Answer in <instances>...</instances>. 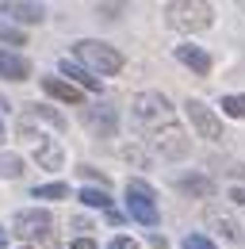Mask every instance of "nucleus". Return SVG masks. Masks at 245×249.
Wrapping results in <instances>:
<instances>
[{"instance_id": "b1692460", "label": "nucleus", "mask_w": 245, "mask_h": 249, "mask_svg": "<svg viewBox=\"0 0 245 249\" xmlns=\"http://www.w3.org/2000/svg\"><path fill=\"white\" fill-rule=\"evenodd\" d=\"M0 38L12 46H23V31H16V27H0Z\"/></svg>"}, {"instance_id": "f8f14e48", "label": "nucleus", "mask_w": 245, "mask_h": 249, "mask_svg": "<svg viewBox=\"0 0 245 249\" xmlns=\"http://www.w3.org/2000/svg\"><path fill=\"white\" fill-rule=\"evenodd\" d=\"M4 12H12V19L19 23H42L46 19V8L42 4H0Z\"/></svg>"}, {"instance_id": "ddd939ff", "label": "nucleus", "mask_w": 245, "mask_h": 249, "mask_svg": "<svg viewBox=\"0 0 245 249\" xmlns=\"http://www.w3.org/2000/svg\"><path fill=\"white\" fill-rule=\"evenodd\" d=\"M126 207H130V218H138L142 226H157L161 222V215H157V207H153V199H126Z\"/></svg>"}, {"instance_id": "f03ea898", "label": "nucleus", "mask_w": 245, "mask_h": 249, "mask_svg": "<svg viewBox=\"0 0 245 249\" xmlns=\"http://www.w3.org/2000/svg\"><path fill=\"white\" fill-rule=\"evenodd\" d=\"M134 123L146 126L150 134H153V130H161V126H169V123H176V119H173V104H169L161 92L134 96Z\"/></svg>"}, {"instance_id": "9d476101", "label": "nucleus", "mask_w": 245, "mask_h": 249, "mask_svg": "<svg viewBox=\"0 0 245 249\" xmlns=\"http://www.w3.org/2000/svg\"><path fill=\"white\" fill-rule=\"evenodd\" d=\"M35 161L42 165V169H61V161H65V154H61V146H54V142H46V138H35Z\"/></svg>"}, {"instance_id": "f257e3e1", "label": "nucleus", "mask_w": 245, "mask_h": 249, "mask_svg": "<svg viewBox=\"0 0 245 249\" xmlns=\"http://www.w3.org/2000/svg\"><path fill=\"white\" fill-rule=\"evenodd\" d=\"M77 58H81V65L88 69L92 77H96V73H100V77H111V73L122 69V54L115 46L100 42V38H81V42H77Z\"/></svg>"}, {"instance_id": "39448f33", "label": "nucleus", "mask_w": 245, "mask_h": 249, "mask_svg": "<svg viewBox=\"0 0 245 249\" xmlns=\"http://www.w3.org/2000/svg\"><path fill=\"white\" fill-rule=\"evenodd\" d=\"M184 111H188L192 126H195L203 138H211V142H218V138H222V123H218V115H214L203 100H188V104H184Z\"/></svg>"}, {"instance_id": "9b49d317", "label": "nucleus", "mask_w": 245, "mask_h": 249, "mask_svg": "<svg viewBox=\"0 0 245 249\" xmlns=\"http://www.w3.org/2000/svg\"><path fill=\"white\" fill-rule=\"evenodd\" d=\"M61 77H69V81H77V85H85V89H92V92H100V77H92L88 69L81 62H73V58H65V62L58 65Z\"/></svg>"}, {"instance_id": "cd10ccee", "label": "nucleus", "mask_w": 245, "mask_h": 249, "mask_svg": "<svg viewBox=\"0 0 245 249\" xmlns=\"http://www.w3.org/2000/svg\"><path fill=\"white\" fill-rule=\"evenodd\" d=\"M230 199H234V203H242V207H245V188H234V192H230Z\"/></svg>"}, {"instance_id": "aec40b11", "label": "nucleus", "mask_w": 245, "mask_h": 249, "mask_svg": "<svg viewBox=\"0 0 245 249\" xmlns=\"http://www.w3.org/2000/svg\"><path fill=\"white\" fill-rule=\"evenodd\" d=\"M222 111L234 119H245V96H222Z\"/></svg>"}, {"instance_id": "0eeeda50", "label": "nucleus", "mask_w": 245, "mask_h": 249, "mask_svg": "<svg viewBox=\"0 0 245 249\" xmlns=\"http://www.w3.org/2000/svg\"><path fill=\"white\" fill-rule=\"evenodd\" d=\"M27 73H31L27 58H19V54H12V50H0V77H4V81H27Z\"/></svg>"}, {"instance_id": "a211bd4d", "label": "nucleus", "mask_w": 245, "mask_h": 249, "mask_svg": "<svg viewBox=\"0 0 245 249\" xmlns=\"http://www.w3.org/2000/svg\"><path fill=\"white\" fill-rule=\"evenodd\" d=\"M180 192H192V196H211L214 184L207 180V177H184V180H180Z\"/></svg>"}, {"instance_id": "1a4fd4ad", "label": "nucleus", "mask_w": 245, "mask_h": 249, "mask_svg": "<svg viewBox=\"0 0 245 249\" xmlns=\"http://www.w3.org/2000/svg\"><path fill=\"white\" fill-rule=\"evenodd\" d=\"M176 62H184L192 73H199V77L211 73V58H207V50H199V46H176Z\"/></svg>"}, {"instance_id": "5701e85b", "label": "nucleus", "mask_w": 245, "mask_h": 249, "mask_svg": "<svg viewBox=\"0 0 245 249\" xmlns=\"http://www.w3.org/2000/svg\"><path fill=\"white\" fill-rule=\"evenodd\" d=\"M184 249H218L211 242V238H203V234H188V238H184Z\"/></svg>"}, {"instance_id": "4468645a", "label": "nucleus", "mask_w": 245, "mask_h": 249, "mask_svg": "<svg viewBox=\"0 0 245 249\" xmlns=\"http://www.w3.org/2000/svg\"><path fill=\"white\" fill-rule=\"evenodd\" d=\"M85 119L92 123L96 134H111V130H115V111H111V107H88Z\"/></svg>"}, {"instance_id": "412c9836", "label": "nucleus", "mask_w": 245, "mask_h": 249, "mask_svg": "<svg viewBox=\"0 0 245 249\" xmlns=\"http://www.w3.org/2000/svg\"><path fill=\"white\" fill-rule=\"evenodd\" d=\"M19 173H23V161L19 157H12V154L0 157V177H19Z\"/></svg>"}, {"instance_id": "4be33fe9", "label": "nucleus", "mask_w": 245, "mask_h": 249, "mask_svg": "<svg viewBox=\"0 0 245 249\" xmlns=\"http://www.w3.org/2000/svg\"><path fill=\"white\" fill-rule=\"evenodd\" d=\"M126 196H134V199H153V188L146 180H130L126 184Z\"/></svg>"}, {"instance_id": "20e7f679", "label": "nucleus", "mask_w": 245, "mask_h": 249, "mask_svg": "<svg viewBox=\"0 0 245 249\" xmlns=\"http://www.w3.org/2000/svg\"><path fill=\"white\" fill-rule=\"evenodd\" d=\"M150 142H153V150H157L161 157H173V161H176V157H184V154H188V146H192V142H188V134H184L176 123H169V126H161V130H153Z\"/></svg>"}, {"instance_id": "6e6552de", "label": "nucleus", "mask_w": 245, "mask_h": 249, "mask_svg": "<svg viewBox=\"0 0 245 249\" xmlns=\"http://www.w3.org/2000/svg\"><path fill=\"white\" fill-rule=\"evenodd\" d=\"M42 89H46V96H54L61 104H81V100H85V92H81L77 85H69V81H61V77H46Z\"/></svg>"}, {"instance_id": "f3484780", "label": "nucleus", "mask_w": 245, "mask_h": 249, "mask_svg": "<svg viewBox=\"0 0 245 249\" xmlns=\"http://www.w3.org/2000/svg\"><path fill=\"white\" fill-rule=\"evenodd\" d=\"M81 203H85V207H104V211H107V207H111V196H107L104 188H81Z\"/></svg>"}, {"instance_id": "393cba45", "label": "nucleus", "mask_w": 245, "mask_h": 249, "mask_svg": "<svg viewBox=\"0 0 245 249\" xmlns=\"http://www.w3.org/2000/svg\"><path fill=\"white\" fill-rule=\"evenodd\" d=\"M107 249H138V242H134V238H111Z\"/></svg>"}, {"instance_id": "6ab92c4d", "label": "nucleus", "mask_w": 245, "mask_h": 249, "mask_svg": "<svg viewBox=\"0 0 245 249\" xmlns=\"http://www.w3.org/2000/svg\"><path fill=\"white\" fill-rule=\"evenodd\" d=\"M31 196H35V199H65V196H69V188L61 184V180H54V184H42V188H35Z\"/></svg>"}, {"instance_id": "dca6fc26", "label": "nucleus", "mask_w": 245, "mask_h": 249, "mask_svg": "<svg viewBox=\"0 0 245 249\" xmlns=\"http://www.w3.org/2000/svg\"><path fill=\"white\" fill-rule=\"evenodd\" d=\"M27 115H35V119H42V123H50L54 130H65V119H61L58 111H50V107H42V104H27Z\"/></svg>"}, {"instance_id": "a878e982", "label": "nucleus", "mask_w": 245, "mask_h": 249, "mask_svg": "<svg viewBox=\"0 0 245 249\" xmlns=\"http://www.w3.org/2000/svg\"><path fill=\"white\" fill-rule=\"evenodd\" d=\"M107 222H111V226H122V211H115V207H107Z\"/></svg>"}, {"instance_id": "7ed1b4c3", "label": "nucleus", "mask_w": 245, "mask_h": 249, "mask_svg": "<svg viewBox=\"0 0 245 249\" xmlns=\"http://www.w3.org/2000/svg\"><path fill=\"white\" fill-rule=\"evenodd\" d=\"M165 16H169V27H176V31H203L214 19L211 4H199V0H176L165 8Z\"/></svg>"}, {"instance_id": "bb28decb", "label": "nucleus", "mask_w": 245, "mask_h": 249, "mask_svg": "<svg viewBox=\"0 0 245 249\" xmlns=\"http://www.w3.org/2000/svg\"><path fill=\"white\" fill-rule=\"evenodd\" d=\"M73 249H96V242H92V238H77V242H73Z\"/></svg>"}, {"instance_id": "423d86ee", "label": "nucleus", "mask_w": 245, "mask_h": 249, "mask_svg": "<svg viewBox=\"0 0 245 249\" xmlns=\"http://www.w3.org/2000/svg\"><path fill=\"white\" fill-rule=\"evenodd\" d=\"M16 234H23L31 242H42V238L54 234V218H50V211H19L16 215Z\"/></svg>"}, {"instance_id": "c85d7f7f", "label": "nucleus", "mask_w": 245, "mask_h": 249, "mask_svg": "<svg viewBox=\"0 0 245 249\" xmlns=\"http://www.w3.org/2000/svg\"><path fill=\"white\" fill-rule=\"evenodd\" d=\"M4 242H8V230H4V226H0V249H4Z\"/></svg>"}, {"instance_id": "2eb2a0df", "label": "nucleus", "mask_w": 245, "mask_h": 249, "mask_svg": "<svg viewBox=\"0 0 245 249\" xmlns=\"http://www.w3.org/2000/svg\"><path fill=\"white\" fill-rule=\"evenodd\" d=\"M207 222H211V226H218L226 238H242V226H238L230 215H222V211H207Z\"/></svg>"}, {"instance_id": "c756f323", "label": "nucleus", "mask_w": 245, "mask_h": 249, "mask_svg": "<svg viewBox=\"0 0 245 249\" xmlns=\"http://www.w3.org/2000/svg\"><path fill=\"white\" fill-rule=\"evenodd\" d=\"M0 142H4V123H0Z\"/></svg>"}]
</instances>
